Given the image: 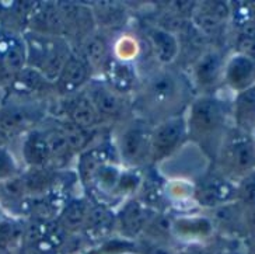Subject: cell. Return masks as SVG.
<instances>
[{
    "instance_id": "obj_16",
    "label": "cell",
    "mask_w": 255,
    "mask_h": 254,
    "mask_svg": "<svg viewBox=\"0 0 255 254\" xmlns=\"http://www.w3.org/2000/svg\"><path fill=\"white\" fill-rule=\"evenodd\" d=\"M94 77L91 69L73 49L60 73L53 82V91L58 98H66L82 91Z\"/></svg>"
},
{
    "instance_id": "obj_18",
    "label": "cell",
    "mask_w": 255,
    "mask_h": 254,
    "mask_svg": "<svg viewBox=\"0 0 255 254\" xmlns=\"http://www.w3.org/2000/svg\"><path fill=\"white\" fill-rule=\"evenodd\" d=\"M25 31L42 35L65 37V24L59 1H39L31 8Z\"/></svg>"
},
{
    "instance_id": "obj_23",
    "label": "cell",
    "mask_w": 255,
    "mask_h": 254,
    "mask_svg": "<svg viewBox=\"0 0 255 254\" xmlns=\"http://www.w3.org/2000/svg\"><path fill=\"white\" fill-rule=\"evenodd\" d=\"M110 162H118V155L115 145L111 141L91 145L90 148L83 150L79 155V162H77V177L82 183L83 188L89 184V181L93 177V174L97 172L98 167H101L105 163Z\"/></svg>"
},
{
    "instance_id": "obj_32",
    "label": "cell",
    "mask_w": 255,
    "mask_h": 254,
    "mask_svg": "<svg viewBox=\"0 0 255 254\" xmlns=\"http://www.w3.org/2000/svg\"><path fill=\"white\" fill-rule=\"evenodd\" d=\"M20 173H21V167L14 153L10 150L8 146L0 148V184L14 179Z\"/></svg>"
},
{
    "instance_id": "obj_9",
    "label": "cell",
    "mask_w": 255,
    "mask_h": 254,
    "mask_svg": "<svg viewBox=\"0 0 255 254\" xmlns=\"http://www.w3.org/2000/svg\"><path fill=\"white\" fill-rule=\"evenodd\" d=\"M230 1H196L191 22L212 45H222L230 27Z\"/></svg>"
},
{
    "instance_id": "obj_21",
    "label": "cell",
    "mask_w": 255,
    "mask_h": 254,
    "mask_svg": "<svg viewBox=\"0 0 255 254\" xmlns=\"http://www.w3.org/2000/svg\"><path fill=\"white\" fill-rule=\"evenodd\" d=\"M223 86L236 93L255 86V59L244 53H229L223 73Z\"/></svg>"
},
{
    "instance_id": "obj_5",
    "label": "cell",
    "mask_w": 255,
    "mask_h": 254,
    "mask_svg": "<svg viewBox=\"0 0 255 254\" xmlns=\"http://www.w3.org/2000/svg\"><path fill=\"white\" fill-rule=\"evenodd\" d=\"M51 101H37L6 96L0 105V129L8 138L21 136L49 117Z\"/></svg>"
},
{
    "instance_id": "obj_31",
    "label": "cell",
    "mask_w": 255,
    "mask_h": 254,
    "mask_svg": "<svg viewBox=\"0 0 255 254\" xmlns=\"http://www.w3.org/2000/svg\"><path fill=\"white\" fill-rule=\"evenodd\" d=\"M140 239L154 242V243H163V245H171L173 239V215L168 212H156L151 218L149 225L146 226L144 232Z\"/></svg>"
},
{
    "instance_id": "obj_8",
    "label": "cell",
    "mask_w": 255,
    "mask_h": 254,
    "mask_svg": "<svg viewBox=\"0 0 255 254\" xmlns=\"http://www.w3.org/2000/svg\"><path fill=\"white\" fill-rule=\"evenodd\" d=\"M229 53L223 45H210L191 65L188 73L196 94H215L223 86V73Z\"/></svg>"
},
{
    "instance_id": "obj_36",
    "label": "cell",
    "mask_w": 255,
    "mask_h": 254,
    "mask_svg": "<svg viewBox=\"0 0 255 254\" xmlns=\"http://www.w3.org/2000/svg\"><path fill=\"white\" fill-rule=\"evenodd\" d=\"M137 252L140 254H177V249H174L171 245H163V243H154L149 240L139 239Z\"/></svg>"
},
{
    "instance_id": "obj_15",
    "label": "cell",
    "mask_w": 255,
    "mask_h": 254,
    "mask_svg": "<svg viewBox=\"0 0 255 254\" xmlns=\"http://www.w3.org/2000/svg\"><path fill=\"white\" fill-rule=\"evenodd\" d=\"M157 211L146 207L137 197H132L121 205L117 214V229L127 240H139L150 219Z\"/></svg>"
},
{
    "instance_id": "obj_37",
    "label": "cell",
    "mask_w": 255,
    "mask_h": 254,
    "mask_svg": "<svg viewBox=\"0 0 255 254\" xmlns=\"http://www.w3.org/2000/svg\"><path fill=\"white\" fill-rule=\"evenodd\" d=\"M177 254H220V249L210 243H191L177 249Z\"/></svg>"
},
{
    "instance_id": "obj_13",
    "label": "cell",
    "mask_w": 255,
    "mask_h": 254,
    "mask_svg": "<svg viewBox=\"0 0 255 254\" xmlns=\"http://www.w3.org/2000/svg\"><path fill=\"white\" fill-rule=\"evenodd\" d=\"M59 6L65 24V38L73 48L84 38L97 31V21L93 7L70 1H59Z\"/></svg>"
},
{
    "instance_id": "obj_17",
    "label": "cell",
    "mask_w": 255,
    "mask_h": 254,
    "mask_svg": "<svg viewBox=\"0 0 255 254\" xmlns=\"http://www.w3.org/2000/svg\"><path fill=\"white\" fill-rule=\"evenodd\" d=\"M216 235L215 225L210 218L198 214H181L173 215V239L182 245L191 243H209Z\"/></svg>"
},
{
    "instance_id": "obj_27",
    "label": "cell",
    "mask_w": 255,
    "mask_h": 254,
    "mask_svg": "<svg viewBox=\"0 0 255 254\" xmlns=\"http://www.w3.org/2000/svg\"><path fill=\"white\" fill-rule=\"evenodd\" d=\"M21 159L27 169L51 167V152L45 134L38 125L23 136Z\"/></svg>"
},
{
    "instance_id": "obj_35",
    "label": "cell",
    "mask_w": 255,
    "mask_h": 254,
    "mask_svg": "<svg viewBox=\"0 0 255 254\" xmlns=\"http://www.w3.org/2000/svg\"><path fill=\"white\" fill-rule=\"evenodd\" d=\"M237 201L243 205H255V172L237 183Z\"/></svg>"
},
{
    "instance_id": "obj_7",
    "label": "cell",
    "mask_w": 255,
    "mask_h": 254,
    "mask_svg": "<svg viewBox=\"0 0 255 254\" xmlns=\"http://www.w3.org/2000/svg\"><path fill=\"white\" fill-rule=\"evenodd\" d=\"M188 142L185 115L171 117L154 124L150 132L149 166H156L168 159L184 148Z\"/></svg>"
},
{
    "instance_id": "obj_20",
    "label": "cell",
    "mask_w": 255,
    "mask_h": 254,
    "mask_svg": "<svg viewBox=\"0 0 255 254\" xmlns=\"http://www.w3.org/2000/svg\"><path fill=\"white\" fill-rule=\"evenodd\" d=\"M0 63L11 79L27 66V46L21 31L0 25Z\"/></svg>"
},
{
    "instance_id": "obj_26",
    "label": "cell",
    "mask_w": 255,
    "mask_h": 254,
    "mask_svg": "<svg viewBox=\"0 0 255 254\" xmlns=\"http://www.w3.org/2000/svg\"><path fill=\"white\" fill-rule=\"evenodd\" d=\"M73 49L87 63V66L91 69L93 75H96L97 72H103L105 63L111 58L110 42H108L104 32L98 30L87 38H84L82 42L76 45Z\"/></svg>"
},
{
    "instance_id": "obj_3",
    "label": "cell",
    "mask_w": 255,
    "mask_h": 254,
    "mask_svg": "<svg viewBox=\"0 0 255 254\" xmlns=\"http://www.w3.org/2000/svg\"><path fill=\"white\" fill-rule=\"evenodd\" d=\"M212 166L236 184L255 172V136L230 128Z\"/></svg>"
},
{
    "instance_id": "obj_40",
    "label": "cell",
    "mask_w": 255,
    "mask_h": 254,
    "mask_svg": "<svg viewBox=\"0 0 255 254\" xmlns=\"http://www.w3.org/2000/svg\"><path fill=\"white\" fill-rule=\"evenodd\" d=\"M241 245L244 247L247 254H255V235L247 236L241 240Z\"/></svg>"
},
{
    "instance_id": "obj_4",
    "label": "cell",
    "mask_w": 255,
    "mask_h": 254,
    "mask_svg": "<svg viewBox=\"0 0 255 254\" xmlns=\"http://www.w3.org/2000/svg\"><path fill=\"white\" fill-rule=\"evenodd\" d=\"M23 37L27 46V66L38 70L49 82H55L73 52L72 44L65 37L42 35L31 31H24Z\"/></svg>"
},
{
    "instance_id": "obj_19",
    "label": "cell",
    "mask_w": 255,
    "mask_h": 254,
    "mask_svg": "<svg viewBox=\"0 0 255 254\" xmlns=\"http://www.w3.org/2000/svg\"><path fill=\"white\" fill-rule=\"evenodd\" d=\"M143 37L151 56L157 60L160 67L171 66L178 59L181 46L175 34L163 30L156 24H147L143 28Z\"/></svg>"
},
{
    "instance_id": "obj_42",
    "label": "cell",
    "mask_w": 255,
    "mask_h": 254,
    "mask_svg": "<svg viewBox=\"0 0 255 254\" xmlns=\"http://www.w3.org/2000/svg\"><path fill=\"white\" fill-rule=\"evenodd\" d=\"M3 98H4V90L0 89V105L3 103Z\"/></svg>"
},
{
    "instance_id": "obj_14",
    "label": "cell",
    "mask_w": 255,
    "mask_h": 254,
    "mask_svg": "<svg viewBox=\"0 0 255 254\" xmlns=\"http://www.w3.org/2000/svg\"><path fill=\"white\" fill-rule=\"evenodd\" d=\"M4 94L24 100L49 101L55 96V91L53 83L49 82L45 76L32 67L25 66L11 79Z\"/></svg>"
},
{
    "instance_id": "obj_25",
    "label": "cell",
    "mask_w": 255,
    "mask_h": 254,
    "mask_svg": "<svg viewBox=\"0 0 255 254\" xmlns=\"http://www.w3.org/2000/svg\"><path fill=\"white\" fill-rule=\"evenodd\" d=\"M39 127L44 131L46 142H48V146H49L51 169L63 170L65 167H68L69 163L72 162V159L76 156V153L70 148L68 139L65 138L62 129L58 125L56 118H53L52 115H49L45 121H42L39 124Z\"/></svg>"
},
{
    "instance_id": "obj_39",
    "label": "cell",
    "mask_w": 255,
    "mask_h": 254,
    "mask_svg": "<svg viewBox=\"0 0 255 254\" xmlns=\"http://www.w3.org/2000/svg\"><path fill=\"white\" fill-rule=\"evenodd\" d=\"M220 254H247L243 245H237V243H230L226 245L225 247H220Z\"/></svg>"
},
{
    "instance_id": "obj_28",
    "label": "cell",
    "mask_w": 255,
    "mask_h": 254,
    "mask_svg": "<svg viewBox=\"0 0 255 254\" xmlns=\"http://www.w3.org/2000/svg\"><path fill=\"white\" fill-rule=\"evenodd\" d=\"M232 127L255 136V86L234 94L232 100Z\"/></svg>"
},
{
    "instance_id": "obj_29",
    "label": "cell",
    "mask_w": 255,
    "mask_h": 254,
    "mask_svg": "<svg viewBox=\"0 0 255 254\" xmlns=\"http://www.w3.org/2000/svg\"><path fill=\"white\" fill-rule=\"evenodd\" d=\"M91 200L89 197L70 198L60 211L56 224L65 235H77L83 232V228L90 210Z\"/></svg>"
},
{
    "instance_id": "obj_22",
    "label": "cell",
    "mask_w": 255,
    "mask_h": 254,
    "mask_svg": "<svg viewBox=\"0 0 255 254\" xmlns=\"http://www.w3.org/2000/svg\"><path fill=\"white\" fill-rule=\"evenodd\" d=\"M103 80L125 97L135 93L140 84L135 63L117 59L113 55L103 69Z\"/></svg>"
},
{
    "instance_id": "obj_34",
    "label": "cell",
    "mask_w": 255,
    "mask_h": 254,
    "mask_svg": "<svg viewBox=\"0 0 255 254\" xmlns=\"http://www.w3.org/2000/svg\"><path fill=\"white\" fill-rule=\"evenodd\" d=\"M139 49H140V46H139V42L136 41L135 37L124 35L115 42L111 55L117 59L133 62L136 56L139 55Z\"/></svg>"
},
{
    "instance_id": "obj_10",
    "label": "cell",
    "mask_w": 255,
    "mask_h": 254,
    "mask_svg": "<svg viewBox=\"0 0 255 254\" xmlns=\"http://www.w3.org/2000/svg\"><path fill=\"white\" fill-rule=\"evenodd\" d=\"M194 201L198 208L205 211L237 201V184L210 166L209 170L194 181Z\"/></svg>"
},
{
    "instance_id": "obj_6",
    "label": "cell",
    "mask_w": 255,
    "mask_h": 254,
    "mask_svg": "<svg viewBox=\"0 0 255 254\" xmlns=\"http://www.w3.org/2000/svg\"><path fill=\"white\" fill-rule=\"evenodd\" d=\"M151 127L146 120L133 117L121 128L114 145L122 167L140 170L143 166H149Z\"/></svg>"
},
{
    "instance_id": "obj_11",
    "label": "cell",
    "mask_w": 255,
    "mask_h": 254,
    "mask_svg": "<svg viewBox=\"0 0 255 254\" xmlns=\"http://www.w3.org/2000/svg\"><path fill=\"white\" fill-rule=\"evenodd\" d=\"M84 91L90 97L100 118L104 122H118L124 120L132 107L128 104V97L120 94L118 91L108 86L103 79H91L84 87Z\"/></svg>"
},
{
    "instance_id": "obj_38",
    "label": "cell",
    "mask_w": 255,
    "mask_h": 254,
    "mask_svg": "<svg viewBox=\"0 0 255 254\" xmlns=\"http://www.w3.org/2000/svg\"><path fill=\"white\" fill-rule=\"evenodd\" d=\"M243 225L246 238L255 235V205H243Z\"/></svg>"
},
{
    "instance_id": "obj_30",
    "label": "cell",
    "mask_w": 255,
    "mask_h": 254,
    "mask_svg": "<svg viewBox=\"0 0 255 254\" xmlns=\"http://www.w3.org/2000/svg\"><path fill=\"white\" fill-rule=\"evenodd\" d=\"M115 229H117L115 211L98 202L91 201L82 235H86L90 239H101L113 233Z\"/></svg>"
},
{
    "instance_id": "obj_1",
    "label": "cell",
    "mask_w": 255,
    "mask_h": 254,
    "mask_svg": "<svg viewBox=\"0 0 255 254\" xmlns=\"http://www.w3.org/2000/svg\"><path fill=\"white\" fill-rule=\"evenodd\" d=\"M136 91L132 110L136 117L151 125L171 117L185 115L189 104L198 96L188 73L171 66L151 72Z\"/></svg>"
},
{
    "instance_id": "obj_33",
    "label": "cell",
    "mask_w": 255,
    "mask_h": 254,
    "mask_svg": "<svg viewBox=\"0 0 255 254\" xmlns=\"http://www.w3.org/2000/svg\"><path fill=\"white\" fill-rule=\"evenodd\" d=\"M105 6H101V10H94L96 14V21L98 24L105 25V28H113L120 25L121 22L124 21L125 14L122 11V7L118 4H110V3H104Z\"/></svg>"
},
{
    "instance_id": "obj_24",
    "label": "cell",
    "mask_w": 255,
    "mask_h": 254,
    "mask_svg": "<svg viewBox=\"0 0 255 254\" xmlns=\"http://www.w3.org/2000/svg\"><path fill=\"white\" fill-rule=\"evenodd\" d=\"M206 215L215 225L216 233L237 240L246 238L243 225V204L240 201L229 202L215 210L206 211Z\"/></svg>"
},
{
    "instance_id": "obj_12",
    "label": "cell",
    "mask_w": 255,
    "mask_h": 254,
    "mask_svg": "<svg viewBox=\"0 0 255 254\" xmlns=\"http://www.w3.org/2000/svg\"><path fill=\"white\" fill-rule=\"evenodd\" d=\"M58 105V112L53 117L63 118L83 129L97 131L103 124L96 107L91 103L90 97L87 96L84 89L73 96L59 98Z\"/></svg>"
},
{
    "instance_id": "obj_41",
    "label": "cell",
    "mask_w": 255,
    "mask_h": 254,
    "mask_svg": "<svg viewBox=\"0 0 255 254\" xmlns=\"http://www.w3.org/2000/svg\"><path fill=\"white\" fill-rule=\"evenodd\" d=\"M10 138H8L7 135L4 134L1 129H0V148H4V146H8V143H10Z\"/></svg>"
},
{
    "instance_id": "obj_2",
    "label": "cell",
    "mask_w": 255,
    "mask_h": 254,
    "mask_svg": "<svg viewBox=\"0 0 255 254\" xmlns=\"http://www.w3.org/2000/svg\"><path fill=\"white\" fill-rule=\"evenodd\" d=\"M188 141L213 163L219 146L232 128V103L215 94H198L185 112Z\"/></svg>"
}]
</instances>
